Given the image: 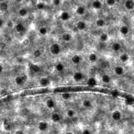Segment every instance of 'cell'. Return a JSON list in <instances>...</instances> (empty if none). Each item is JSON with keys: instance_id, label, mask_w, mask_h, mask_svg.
<instances>
[{"instance_id": "1", "label": "cell", "mask_w": 134, "mask_h": 134, "mask_svg": "<svg viewBox=\"0 0 134 134\" xmlns=\"http://www.w3.org/2000/svg\"><path fill=\"white\" fill-rule=\"evenodd\" d=\"M72 79L74 83L79 84V83H82V82H84V81H86V74H84V72L77 70V71H74V72L73 73Z\"/></svg>"}, {"instance_id": "2", "label": "cell", "mask_w": 134, "mask_h": 134, "mask_svg": "<svg viewBox=\"0 0 134 134\" xmlns=\"http://www.w3.org/2000/svg\"><path fill=\"white\" fill-rule=\"evenodd\" d=\"M49 53L52 55H54V56L59 55L62 53V46L58 42H53L49 46Z\"/></svg>"}, {"instance_id": "3", "label": "cell", "mask_w": 134, "mask_h": 134, "mask_svg": "<svg viewBox=\"0 0 134 134\" xmlns=\"http://www.w3.org/2000/svg\"><path fill=\"white\" fill-rule=\"evenodd\" d=\"M113 71V74L114 75L118 76V77H120V76H123L125 74V72H126V69L123 65L121 64H117L113 67L112 69Z\"/></svg>"}, {"instance_id": "4", "label": "cell", "mask_w": 134, "mask_h": 134, "mask_svg": "<svg viewBox=\"0 0 134 134\" xmlns=\"http://www.w3.org/2000/svg\"><path fill=\"white\" fill-rule=\"evenodd\" d=\"M110 118L113 121H115V122H119V121H120L121 119H123L122 111L119 110V109H115V110H113L112 112H111Z\"/></svg>"}, {"instance_id": "5", "label": "cell", "mask_w": 134, "mask_h": 134, "mask_svg": "<svg viewBox=\"0 0 134 134\" xmlns=\"http://www.w3.org/2000/svg\"><path fill=\"white\" fill-rule=\"evenodd\" d=\"M44 106L47 109H49L50 111H54V109H56V101L55 99L53 97H49L45 100L44 102Z\"/></svg>"}, {"instance_id": "6", "label": "cell", "mask_w": 134, "mask_h": 134, "mask_svg": "<svg viewBox=\"0 0 134 134\" xmlns=\"http://www.w3.org/2000/svg\"><path fill=\"white\" fill-rule=\"evenodd\" d=\"M37 129L40 132L44 133V132H47L49 130L50 125H49V123L47 122L46 120H40L39 122L37 123Z\"/></svg>"}, {"instance_id": "7", "label": "cell", "mask_w": 134, "mask_h": 134, "mask_svg": "<svg viewBox=\"0 0 134 134\" xmlns=\"http://www.w3.org/2000/svg\"><path fill=\"white\" fill-rule=\"evenodd\" d=\"M110 49L111 51L115 53H119L122 52L123 50V46L119 41H113L110 44Z\"/></svg>"}, {"instance_id": "8", "label": "cell", "mask_w": 134, "mask_h": 134, "mask_svg": "<svg viewBox=\"0 0 134 134\" xmlns=\"http://www.w3.org/2000/svg\"><path fill=\"white\" fill-rule=\"evenodd\" d=\"M26 82H27V76L25 74H20V75H17L14 78V84L16 86H21L25 85Z\"/></svg>"}, {"instance_id": "9", "label": "cell", "mask_w": 134, "mask_h": 134, "mask_svg": "<svg viewBox=\"0 0 134 134\" xmlns=\"http://www.w3.org/2000/svg\"><path fill=\"white\" fill-rule=\"evenodd\" d=\"M50 119L53 123H59L62 120V115L57 111H52L51 115H50Z\"/></svg>"}, {"instance_id": "10", "label": "cell", "mask_w": 134, "mask_h": 134, "mask_svg": "<svg viewBox=\"0 0 134 134\" xmlns=\"http://www.w3.org/2000/svg\"><path fill=\"white\" fill-rule=\"evenodd\" d=\"M82 61H83V59H82V56L80 54H73L72 56H71L70 58V62L72 64H74V65L75 66H78L80 65V64L82 63Z\"/></svg>"}, {"instance_id": "11", "label": "cell", "mask_w": 134, "mask_h": 134, "mask_svg": "<svg viewBox=\"0 0 134 134\" xmlns=\"http://www.w3.org/2000/svg\"><path fill=\"white\" fill-rule=\"evenodd\" d=\"M86 85L89 87H95V86L97 85V80L95 76H86Z\"/></svg>"}, {"instance_id": "12", "label": "cell", "mask_w": 134, "mask_h": 134, "mask_svg": "<svg viewBox=\"0 0 134 134\" xmlns=\"http://www.w3.org/2000/svg\"><path fill=\"white\" fill-rule=\"evenodd\" d=\"M119 60L122 63H127L130 60V55L126 52H121L119 53Z\"/></svg>"}, {"instance_id": "13", "label": "cell", "mask_w": 134, "mask_h": 134, "mask_svg": "<svg viewBox=\"0 0 134 134\" xmlns=\"http://www.w3.org/2000/svg\"><path fill=\"white\" fill-rule=\"evenodd\" d=\"M38 83L41 86H48L51 85V79L48 76H41L38 80Z\"/></svg>"}, {"instance_id": "14", "label": "cell", "mask_w": 134, "mask_h": 134, "mask_svg": "<svg viewBox=\"0 0 134 134\" xmlns=\"http://www.w3.org/2000/svg\"><path fill=\"white\" fill-rule=\"evenodd\" d=\"M64 115H65V117L67 118V119H74L76 116H77V112H76L75 109H67L65 110V112H64Z\"/></svg>"}, {"instance_id": "15", "label": "cell", "mask_w": 134, "mask_h": 134, "mask_svg": "<svg viewBox=\"0 0 134 134\" xmlns=\"http://www.w3.org/2000/svg\"><path fill=\"white\" fill-rule=\"evenodd\" d=\"M81 106L85 109H90L93 107V102L89 98H84L81 101Z\"/></svg>"}, {"instance_id": "16", "label": "cell", "mask_w": 134, "mask_h": 134, "mask_svg": "<svg viewBox=\"0 0 134 134\" xmlns=\"http://www.w3.org/2000/svg\"><path fill=\"white\" fill-rule=\"evenodd\" d=\"M54 69L57 73L59 74H62L65 71L66 67H65V63L63 62H57L54 65Z\"/></svg>"}, {"instance_id": "17", "label": "cell", "mask_w": 134, "mask_h": 134, "mask_svg": "<svg viewBox=\"0 0 134 134\" xmlns=\"http://www.w3.org/2000/svg\"><path fill=\"white\" fill-rule=\"evenodd\" d=\"M100 80H101L102 84H104V85H109V84L111 83V75L109 74H107V73H103V74H101V75H100Z\"/></svg>"}, {"instance_id": "18", "label": "cell", "mask_w": 134, "mask_h": 134, "mask_svg": "<svg viewBox=\"0 0 134 134\" xmlns=\"http://www.w3.org/2000/svg\"><path fill=\"white\" fill-rule=\"evenodd\" d=\"M61 40L62 41H63L64 43H69L73 41V36L71 33L69 32H63L61 35Z\"/></svg>"}, {"instance_id": "19", "label": "cell", "mask_w": 134, "mask_h": 134, "mask_svg": "<svg viewBox=\"0 0 134 134\" xmlns=\"http://www.w3.org/2000/svg\"><path fill=\"white\" fill-rule=\"evenodd\" d=\"M119 33H120L121 35L125 37V36H128L129 34H130V27H129L128 25L123 24V25H121L120 27H119Z\"/></svg>"}, {"instance_id": "20", "label": "cell", "mask_w": 134, "mask_h": 134, "mask_svg": "<svg viewBox=\"0 0 134 134\" xmlns=\"http://www.w3.org/2000/svg\"><path fill=\"white\" fill-rule=\"evenodd\" d=\"M75 27L79 31H84L87 29V23L86 21H84V20H79V21L76 22Z\"/></svg>"}, {"instance_id": "21", "label": "cell", "mask_w": 134, "mask_h": 134, "mask_svg": "<svg viewBox=\"0 0 134 134\" xmlns=\"http://www.w3.org/2000/svg\"><path fill=\"white\" fill-rule=\"evenodd\" d=\"M87 60H88V62H91V63H95V62H97L99 60L98 55H97L95 53H88V55H87Z\"/></svg>"}, {"instance_id": "22", "label": "cell", "mask_w": 134, "mask_h": 134, "mask_svg": "<svg viewBox=\"0 0 134 134\" xmlns=\"http://www.w3.org/2000/svg\"><path fill=\"white\" fill-rule=\"evenodd\" d=\"M14 29L17 33H24L26 31V27L24 24H22L21 22H18V23L15 24V27Z\"/></svg>"}, {"instance_id": "23", "label": "cell", "mask_w": 134, "mask_h": 134, "mask_svg": "<svg viewBox=\"0 0 134 134\" xmlns=\"http://www.w3.org/2000/svg\"><path fill=\"white\" fill-rule=\"evenodd\" d=\"M124 8L128 11H131L134 9V0H125Z\"/></svg>"}, {"instance_id": "24", "label": "cell", "mask_w": 134, "mask_h": 134, "mask_svg": "<svg viewBox=\"0 0 134 134\" xmlns=\"http://www.w3.org/2000/svg\"><path fill=\"white\" fill-rule=\"evenodd\" d=\"M71 18V15L68 11H62L60 14V20L62 21H68Z\"/></svg>"}, {"instance_id": "25", "label": "cell", "mask_w": 134, "mask_h": 134, "mask_svg": "<svg viewBox=\"0 0 134 134\" xmlns=\"http://www.w3.org/2000/svg\"><path fill=\"white\" fill-rule=\"evenodd\" d=\"M102 7H103V4L100 0H94L93 2H92V8L95 10H99L101 9Z\"/></svg>"}, {"instance_id": "26", "label": "cell", "mask_w": 134, "mask_h": 134, "mask_svg": "<svg viewBox=\"0 0 134 134\" xmlns=\"http://www.w3.org/2000/svg\"><path fill=\"white\" fill-rule=\"evenodd\" d=\"M86 13V8L84 6H78L75 9V14L78 16H84Z\"/></svg>"}, {"instance_id": "27", "label": "cell", "mask_w": 134, "mask_h": 134, "mask_svg": "<svg viewBox=\"0 0 134 134\" xmlns=\"http://www.w3.org/2000/svg\"><path fill=\"white\" fill-rule=\"evenodd\" d=\"M99 41L101 42H107L109 41V35L107 32H101L99 35Z\"/></svg>"}, {"instance_id": "28", "label": "cell", "mask_w": 134, "mask_h": 134, "mask_svg": "<svg viewBox=\"0 0 134 134\" xmlns=\"http://www.w3.org/2000/svg\"><path fill=\"white\" fill-rule=\"evenodd\" d=\"M38 33H39L41 36H46L48 34V28L46 26H41L38 29Z\"/></svg>"}, {"instance_id": "29", "label": "cell", "mask_w": 134, "mask_h": 134, "mask_svg": "<svg viewBox=\"0 0 134 134\" xmlns=\"http://www.w3.org/2000/svg\"><path fill=\"white\" fill-rule=\"evenodd\" d=\"M28 15H29V10H28L27 8H20V10H18V16H20V17L25 18V17H27Z\"/></svg>"}, {"instance_id": "30", "label": "cell", "mask_w": 134, "mask_h": 134, "mask_svg": "<svg viewBox=\"0 0 134 134\" xmlns=\"http://www.w3.org/2000/svg\"><path fill=\"white\" fill-rule=\"evenodd\" d=\"M95 26H97V28H104L106 26L105 20H104V18H97V20H95Z\"/></svg>"}, {"instance_id": "31", "label": "cell", "mask_w": 134, "mask_h": 134, "mask_svg": "<svg viewBox=\"0 0 134 134\" xmlns=\"http://www.w3.org/2000/svg\"><path fill=\"white\" fill-rule=\"evenodd\" d=\"M41 55H42V53L40 49H36L35 51L33 52V56L35 58H40V57H41Z\"/></svg>"}, {"instance_id": "32", "label": "cell", "mask_w": 134, "mask_h": 134, "mask_svg": "<svg viewBox=\"0 0 134 134\" xmlns=\"http://www.w3.org/2000/svg\"><path fill=\"white\" fill-rule=\"evenodd\" d=\"M117 3V0H106V4L109 7H114Z\"/></svg>"}, {"instance_id": "33", "label": "cell", "mask_w": 134, "mask_h": 134, "mask_svg": "<svg viewBox=\"0 0 134 134\" xmlns=\"http://www.w3.org/2000/svg\"><path fill=\"white\" fill-rule=\"evenodd\" d=\"M81 134H92V131L89 128H84L81 131Z\"/></svg>"}, {"instance_id": "34", "label": "cell", "mask_w": 134, "mask_h": 134, "mask_svg": "<svg viewBox=\"0 0 134 134\" xmlns=\"http://www.w3.org/2000/svg\"><path fill=\"white\" fill-rule=\"evenodd\" d=\"M36 7H37V9L39 10H43L45 8V4L44 3H38L37 5H36Z\"/></svg>"}, {"instance_id": "35", "label": "cell", "mask_w": 134, "mask_h": 134, "mask_svg": "<svg viewBox=\"0 0 134 134\" xmlns=\"http://www.w3.org/2000/svg\"><path fill=\"white\" fill-rule=\"evenodd\" d=\"M72 94L71 93H64V94H62V97L63 99H70L71 97H72Z\"/></svg>"}, {"instance_id": "36", "label": "cell", "mask_w": 134, "mask_h": 134, "mask_svg": "<svg viewBox=\"0 0 134 134\" xmlns=\"http://www.w3.org/2000/svg\"><path fill=\"white\" fill-rule=\"evenodd\" d=\"M61 0H53V5L54 7H59L61 5Z\"/></svg>"}, {"instance_id": "37", "label": "cell", "mask_w": 134, "mask_h": 134, "mask_svg": "<svg viewBox=\"0 0 134 134\" xmlns=\"http://www.w3.org/2000/svg\"><path fill=\"white\" fill-rule=\"evenodd\" d=\"M7 8H7L6 3H5V2H1V10H2V11H5Z\"/></svg>"}, {"instance_id": "38", "label": "cell", "mask_w": 134, "mask_h": 134, "mask_svg": "<svg viewBox=\"0 0 134 134\" xmlns=\"http://www.w3.org/2000/svg\"><path fill=\"white\" fill-rule=\"evenodd\" d=\"M14 134H23V131H22L21 130H16Z\"/></svg>"}, {"instance_id": "39", "label": "cell", "mask_w": 134, "mask_h": 134, "mask_svg": "<svg viewBox=\"0 0 134 134\" xmlns=\"http://www.w3.org/2000/svg\"><path fill=\"white\" fill-rule=\"evenodd\" d=\"M64 134H74V132H72V131H66Z\"/></svg>"}, {"instance_id": "40", "label": "cell", "mask_w": 134, "mask_h": 134, "mask_svg": "<svg viewBox=\"0 0 134 134\" xmlns=\"http://www.w3.org/2000/svg\"><path fill=\"white\" fill-rule=\"evenodd\" d=\"M26 2H29V1H30V0H25Z\"/></svg>"}]
</instances>
